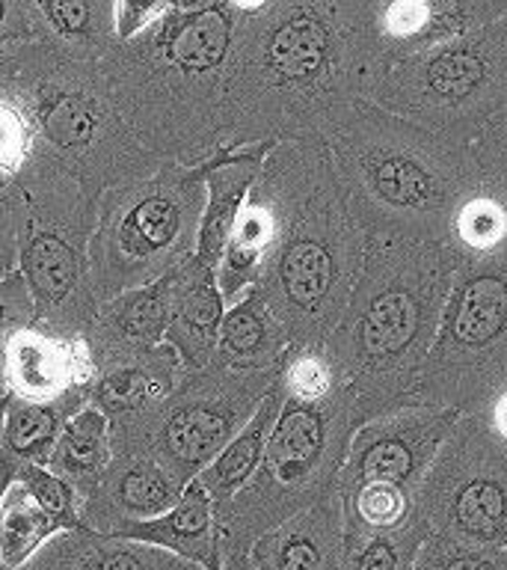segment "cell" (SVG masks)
Here are the masks:
<instances>
[{"mask_svg":"<svg viewBox=\"0 0 507 570\" xmlns=\"http://www.w3.org/2000/svg\"><path fill=\"white\" fill-rule=\"evenodd\" d=\"M371 66L362 0H274L240 21L220 149L327 140L365 101Z\"/></svg>","mask_w":507,"mask_h":570,"instance_id":"obj_1","label":"cell"},{"mask_svg":"<svg viewBox=\"0 0 507 570\" xmlns=\"http://www.w3.org/2000/svg\"><path fill=\"white\" fill-rule=\"evenodd\" d=\"M463 258L445 240L365 235L347 309L324 342L354 395V425L416 404L421 368Z\"/></svg>","mask_w":507,"mask_h":570,"instance_id":"obj_2","label":"cell"},{"mask_svg":"<svg viewBox=\"0 0 507 570\" xmlns=\"http://www.w3.org/2000/svg\"><path fill=\"white\" fill-rule=\"evenodd\" d=\"M258 185L274 203V247L256 279L291 345H324L345 315L365 232L350 214L324 140L276 142Z\"/></svg>","mask_w":507,"mask_h":570,"instance_id":"obj_3","label":"cell"},{"mask_svg":"<svg viewBox=\"0 0 507 570\" xmlns=\"http://www.w3.org/2000/svg\"><path fill=\"white\" fill-rule=\"evenodd\" d=\"M324 142L365 235L448 240L454 212L480 185L471 142L418 128L371 101L356 105Z\"/></svg>","mask_w":507,"mask_h":570,"instance_id":"obj_4","label":"cell"},{"mask_svg":"<svg viewBox=\"0 0 507 570\" xmlns=\"http://www.w3.org/2000/svg\"><path fill=\"white\" fill-rule=\"evenodd\" d=\"M354 431L347 386L318 401L285 399L258 470L217 508L222 561L249 556L261 534L336 493Z\"/></svg>","mask_w":507,"mask_h":570,"instance_id":"obj_5","label":"cell"},{"mask_svg":"<svg viewBox=\"0 0 507 570\" xmlns=\"http://www.w3.org/2000/svg\"><path fill=\"white\" fill-rule=\"evenodd\" d=\"M202 164L167 160L149 176L107 187L89 238V285L98 306L149 285L196 253L205 212Z\"/></svg>","mask_w":507,"mask_h":570,"instance_id":"obj_6","label":"cell"},{"mask_svg":"<svg viewBox=\"0 0 507 570\" xmlns=\"http://www.w3.org/2000/svg\"><path fill=\"white\" fill-rule=\"evenodd\" d=\"M21 71H9L36 125L44 158L74 176L92 196L131 178L149 176L167 160L142 149L119 116L107 78L87 75L78 62L24 57Z\"/></svg>","mask_w":507,"mask_h":570,"instance_id":"obj_7","label":"cell"},{"mask_svg":"<svg viewBox=\"0 0 507 570\" xmlns=\"http://www.w3.org/2000/svg\"><path fill=\"white\" fill-rule=\"evenodd\" d=\"M365 101L471 142L507 107V16L430 51L374 62Z\"/></svg>","mask_w":507,"mask_h":570,"instance_id":"obj_8","label":"cell"},{"mask_svg":"<svg viewBox=\"0 0 507 570\" xmlns=\"http://www.w3.org/2000/svg\"><path fill=\"white\" fill-rule=\"evenodd\" d=\"M16 181L27 205L18 271L33 297V324L60 336H87L98 312L89 285L98 196L44 158L30 160Z\"/></svg>","mask_w":507,"mask_h":570,"instance_id":"obj_9","label":"cell"},{"mask_svg":"<svg viewBox=\"0 0 507 570\" xmlns=\"http://www.w3.org/2000/svg\"><path fill=\"white\" fill-rule=\"evenodd\" d=\"M507 390V244L463 262L421 368L416 404L478 413Z\"/></svg>","mask_w":507,"mask_h":570,"instance_id":"obj_10","label":"cell"},{"mask_svg":"<svg viewBox=\"0 0 507 570\" xmlns=\"http://www.w3.org/2000/svg\"><path fill=\"white\" fill-rule=\"evenodd\" d=\"M430 534L507 550V445L480 413H463L416 493Z\"/></svg>","mask_w":507,"mask_h":570,"instance_id":"obj_11","label":"cell"},{"mask_svg":"<svg viewBox=\"0 0 507 570\" xmlns=\"http://www.w3.org/2000/svg\"><path fill=\"white\" fill-rule=\"evenodd\" d=\"M276 381L279 368L235 372L211 363L185 372L155 422L151 458L187 488L247 425Z\"/></svg>","mask_w":507,"mask_h":570,"instance_id":"obj_12","label":"cell"},{"mask_svg":"<svg viewBox=\"0 0 507 570\" xmlns=\"http://www.w3.org/2000/svg\"><path fill=\"white\" fill-rule=\"evenodd\" d=\"M463 413L454 407L409 404L365 422L350 436L336 493L382 484L416 497L430 463Z\"/></svg>","mask_w":507,"mask_h":570,"instance_id":"obj_13","label":"cell"},{"mask_svg":"<svg viewBox=\"0 0 507 570\" xmlns=\"http://www.w3.org/2000/svg\"><path fill=\"white\" fill-rule=\"evenodd\" d=\"M92 360L89 404L105 413L113 452H149L160 410L185 374L178 354L163 342L133 351H92Z\"/></svg>","mask_w":507,"mask_h":570,"instance_id":"obj_14","label":"cell"},{"mask_svg":"<svg viewBox=\"0 0 507 570\" xmlns=\"http://www.w3.org/2000/svg\"><path fill=\"white\" fill-rule=\"evenodd\" d=\"M505 16L507 0H362V33L374 62L400 60Z\"/></svg>","mask_w":507,"mask_h":570,"instance_id":"obj_15","label":"cell"},{"mask_svg":"<svg viewBox=\"0 0 507 570\" xmlns=\"http://www.w3.org/2000/svg\"><path fill=\"white\" fill-rule=\"evenodd\" d=\"M3 390L21 401H57L69 392H89L96 360L87 336H60L51 330H18L0 351Z\"/></svg>","mask_w":507,"mask_h":570,"instance_id":"obj_16","label":"cell"},{"mask_svg":"<svg viewBox=\"0 0 507 570\" xmlns=\"http://www.w3.org/2000/svg\"><path fill=\"white\" fill-rule=\"evenodd\" d=\"M181 493L185 488L151 452H113L110 466L80 505V520L89 532L110 534L128 523L167 514Z\"/></svg>","mask_w":507,"mask_h":570,"instance_id":"obj_17","label":"cell"},{"mask_svg":"<svg viewBox=\"0 0 507 570\" xmlns=\"http://www.w3.org/2000/svg\"><path fill=\"white\" fill-rule=\"evenodd\" d=\"M345 511L338 493L265 532L249 547L256 570H341Z\"/></svg>","mask_w":507,"mask_h":570,"instance_id":"obj_18","label":"cell"},{"mask_svg":"<svg viewBox=\"0 0 507 570\" xmlns=\"http://www.w3.org/2000/svg\"><path fill=\"white\" fill-rule=\"evenodd\" d=\"M226 301H222L217 271L190 256L176 267L172 301H169L167 342L178 354L185 372H199L213 363Z\"/></svg>","mask_w":507,"mask_h":570,"instance_id":"obj_19","label":"cell"},{"mask_svg":"<svg viewBox=\"0 0 507 570\" xmlns=\"http://www.w3.org/2000/svg\"><path fill=\"white\" fill-rule=\"evenodd\" d=\"M276 142H256V146H240V149H217L208 158L205 212L202 223H199L193 256L208 267H213V271H217L222 253H226L240 205L247 199L249 187L256 185L261 164H265Z\"/></svg>","mask_w":507,"mask_h":570,"instance_id":"obj_20","label":"cell"},{"mask_svg":"<svg viewBox=\"0 0 507 570\" xmlns=\"http://www.w3.org/2000/svg\"><path fill=\"white\" fill-rule=\"evenodd\" d=\"M110 538L122 541H137L167 550L178 559L190 561L199 570H220V525H217V511L208 497V490L199 481H190L167 514L128 523L122 529L110 532Z\"/></svg>","mask_w":507,"mask_h":570,"instance_id":"obj_21","label":"cell"},{"mask_svg":"<svg viewBox=\"0 0 507 570\" xmlns=\"http://www.w3.org/2000/svg\"><path fill=\"white\" fill-rule=\"evenodd\" d=\"M172 283H176V267L155 283L116 294L113 301L101 303L87 333L89 351H133V347L163 345Z\"/></svg>","mask_w":507,"mask_h":570,"instance_id":"obj_22","label":"cell"},{"mask_svg":"<svg viewBox=\"0 0 507 570\" xmlns=\"http://www.w3.org/2000/svg\"><path fill=\"white\" fill-rule=\"evenodd\" d=\"M288 347H291V338L285 327L276 321L274 312L267 309L261 294L249 288L247 294H240L238 301L226 306L213 363L222 368H235V372H270L282 365Z\"/></svg>","mask_w":507,"mask_h":570,"instance_id":"obj_23","label":"cell"},{"mask_svg":"<svg viewBox=\"0 0 507 570\" xmlns=\"http://www.w3.org/2000/svg\"><path fill=\"white\" fill-rule=\"evenodd\" d=\"M30 564L33 570H199L190 561L149 543L122 541L89 529L60 532L44 543Z\"/></svg>","mask_w":507,"mask_h":570,"instance_id":"obj_24","label":"cell"},{"mask_svg":"<svg viewBox=\"0 0 507 570\" xmlns=\"http://www.w3.org/2000/svg\"><path fill=\"white\" fill-rule=\"evenodd\" d=\"M274 203H270V196L256 178V185L249 187L247 199L240 205L226 253H222L220 265H217V285H220L226 306L256 285L258 274H261V267L267 262V253L274 247Z\"/></svg>","mask_w":507,"mask_h":570,"instance_id":"obj_25","label":"cell"},{"mask_svg":"<svg viewBox=\"0 0 507 570\" xmlns=\"http://www.w3.org/2000/svg\"><path fill=\"white\" fill-rule=\"evenodd\" d=\"M83 404H89V392L78 390L57 401H21L9 395L7 416H3V436H0V461L12 466L24 463H48L51 449L62 428Z\"/></svg>","mask_w":507,"mask_h":570,"instance_id":"obj_26","label":"cell"},{"mask_svg":"<svg viewBox=\"0 0 507 570\" xmlns=\"http://www.w3.org/2000/svg\"><path fill=\"white\" fill-rule=\"evenodd\" d=\"M282 386L276 381L274 390L267 392L265 401L258 404V410L252 413V419H249L247 425L235 434V440H231V443L226 445L199 475H196V481L208 490V497H211L213 502V511L226 505V502L252 479V472L258 470L261 454H265L267 436L274 431L276 416H279V410H282Z\"/></svg>","mask_w":507,"mask_h":570,"instance_id":"obj_27","label":"cell"},{"mask_svg":"<svg viewBox=\"0 0 507 570\" xmlns=\"http://www.w3.org/2000/svg\"><path fill=\"white\" fill-rule=\"evenodd\" d=\"M110 461H113V440H110L105 413L92 404H83L66 422L44 466L57 472L62 481H69L71 488L78 490L80 505H83V499L92 493Z\"/></svg>","mask_w":507,"mask_h":570,"instance_id":"obj_28","label":"cell"},{"mask_svg":"<svg viewBox=\"0 0 507 570\" xmlns=\"http://www.w3.org/2000/svg\"><path fill=\"white\" fill-rule=\"evenodd\" d=\"M62 525L27 493L24 484L12 481L0 497V564L24 568L39 556L44 543L57 538Z\"/></svg>","mask_w":507,"mask_h":570,"instance_id":"obj_29","label":"cell"},{"mask_svg":"<svg viewBox=\"0 0 507 570\" xmlns=\"http://www.w3.org/2000/svg\"><path fill=\"white\" fill-rule=\"evenodd\" d=\"M448 247L463 258H484L496 253L507 244V203L493 190L489 185L480 181L460 208L454 212L451 232H448Z\"/></svg>","mask_w":507,"mask_h":570,"instance_id":"obj_30","label":"cell"},{"mask_svg":"<svg viewBox=\"0 0 507 570\" xmlns=\"http://www.w3.org/2000/svg\"><path fill=\"white\" fill-rule=\"evenodd\" d=\"M427 534V525L416 517L412 523L395 532L345 538L341 570H407L416 561L418 547L425 543Z\"/></svg>","mask_w":507,"mask_h":570,"instance_id":"obj_31","label":"cell"},{"mask_svg":"<svg viewBox=\"0 0 507 570\" xmlns=\"http://www.w3.org/2000/svg\"><path fill=\"white\" fill-rule=\"evenodd\" d=\"M39 137L12 75H0V176H21L36 158Z\"/></svg>","mask_w":507,"mask_h":570,"instance_id":"obj_32","label":"cell"},{"mask_svg":"<svg viewBox=\"0 0 507 570\" xmlns=\"http://www.w3.org/2000/svg\"><path fill=\"white\" fill-rule=\"evenodd\" d=\"M36 3L48 30L71 48H89L98 45L105 33L113 36V3L105 0H36Z\"/></svg>","mask_w":507,"mask_h":570,"instance_id":"obj_33","label":"cell"},{"mask_svg":"<svg viewBox=\"0 0 507 570\" xmlns=\"http://www.w3.org/2000/svg\"><path fill=\"white\" fill-rule=\"evenodd\" d=\"M412 570H507V550L427 534L418 547Z\"/></svg>","mask_w":507,"mask_h":570,"instance_id":"obj_34","label":"cell"},{"mask_svg":"<svg viewBox=\"0 0 507 570\" xmlns=\"http://www.w3.org/2000/svg\"><path fill=\"white\" fill-rule=\"evenodd\" d=\"M18 484H24L27 493L62 525V532H80L87 529L80 520V497L69 481H62L42 463H24L16 472Z\"/></svg>","mask_w":507,"mask_h":570,"instance_id":"obj_35","label":"cell"},{"mask_svg":"<svg viewBox=\"0 0 507 570\" xmlns=\"http://www.w3.org/2000/svg\"><path fill=\"white\" fill-rule=\"evenodd\" d=\"M471 155L480 169V181L507 203V107L471 140Z\"/></svg>","mask_w":507,"mask_h":570,"instance_id":"obj_36","label":"cell"},{"mask_svg":"<svg viewBox=\"0 0 507 570\" xmlns=\"http://www.w3.org/2000/svg\"><path fill=\"white\" fill-rule=\"evenodd\" d=\"M24 190L16 178L0 185V274L18 271L21 235H24Z\"/></svg>","mask_w":507,"mask_h":570,"instance_id":"obj_37","label":"cell"},{"mask_svg":"<svg viewBox=\"0 0 507 570\" xmlns=\"http://www.w3.org/2000/svg\"><path fill=\"white\" fill-rule=\"evenodd\" d=\"M33 324V297L27 292L21 271L0 274V351L18 330Z\"/></svg>","mask_w":507,"mask_h":570,"instance_id":"obj_38","label":"cell"},{"mask_svg":"<svg viewBox=\"0 0 507 570\" xmlns=\"http://www.w3.org/2000/svg\"><path fill=\"white\" fill-rule=\"evenodd\" d=\"M172 0H113L116 42H131L172 12Z\"/></svg>","mask_w":507,"mask_h":570,"instance_id":"obj_39","label":"cell"},{"mask_svg":"<svg viewBox=\"0 0 507 570\" xmlns=\"http://www.w3.org/2000/svg\"><path fill=\"white\" fill-rule=\"evenodd\" d=\"M478 413L480 419H484V425L507 445V390L498 392L496 399H489Z\"/></svg>","mask_w":507,"mask_h":570,"instance_id":"obj_40","label":"cell"},{"mask_svg":"<svg viewBox=\"0 0 507 570\" xmlns=\"http://www.w3.org/2000/svg\"><path fill=\"white\" fill-rule=\"evenodd\" d=\"M27 33H30V30L18 24L16 18H12V3H9V0H0V45L12 42V39H21V36Z\"/></svg>","mask_w":507,"mask_h":570,"instance_id":"obj_41","label":"cell"},{"mask_svg":"<svg viewBox=\"0 0 507 570\" xmlns=\"http://www.w3.org/2000/svg\"><path fill=\"white\" fill-rule=\"evenodd\" d=\"M226 3H229L231 12H235L240 21H249V18L261 16V12H265V9L270 7L274 0H226Z\"/></svg>","mask_w":507,"mask_h":570,"instance_id":"obj_42","label":"cell"},{"mask_svg":"<svg viewBox=\"0 0 507 570\" xmlns=\"http://www.w3.org/2000/svg\"><path fill=\"white\" fill-rule=\"evenodd\" d=\"M16 466H12V463H7V461H0V497H3V490L9 488V484H12V481H16Z\"/></svg>","mask_w":507,"mask_h":570,"instance_id":"obj_43","label":"cell"},{"mask_svg":"<svg viewBox=\"0 0 507 570\" xmlns=\"http://www.w3.org/2000/svg\"><path fill=\"white\" fill-rule=\"evenodd\" d=\"M220 570H256V568H252V561H249V556H240V559H226V561H222Z\"/></svg>","mask_w":507,"mask_h":570,"instance_id":"obj_44","label":"cell"},{"mask_svg":"<svg viewBox=\"0 0 507 570\" xmlns=\"http://www.w3.org/2000/svg\"><path fill=\"white\" fill-rule=\"evenodd\" d=\"M7 404H9V392H0V436H3V416H7Z\"/></svg>","mask_w":507,"mask_h":570,"instance_id":"obj_45","label":"cell"},{"mask_svg":"<svg viewBox=\"0 0 507 570\" xmlns=\"http://www.w3.org/2000/svg\"><path fill=\"white\" fill-rule=\"evenodd\" d=\"M0 570H33V564H24V568H3V564H0Z\"/></svg>","mask_w":507,"mask_h":570,"instance_id":"obj_46","label":"cell"},{"mask_svg":"<svg viewBox=\"0 0 507 570\" xmlns=\"http://www.w3.org/2000/svg\"><path fill=\"white\" fill-rule=\"evenodd\" d=\"M0 392H3V363H0Z\"/></svg>","mask_w":507,"mask_h":570,"instance_id":"obj_47","label":"cell"},{"mask_svg":"<svg viewBox=\"0 0 507 570\" xmlns=\"http://www.w3.org/2000/svg\"><path fill=\"white\" fill-rule=\"evenodd\" d=\"M3 181H9V178H3V176H0V185H3Z\"/></svg>","mask_w":507,"mask_h":570,"instance_id":"obj_48","label":"cell"},{"mask_svg":"<svg viewBox=\"0 0 507 570\" xmlns=\"http://www.w3.org/2000/svg\"><path fill=\"white\" fill-rule=\"evenodd\" d=\"M407 570H412V564H409V568H407Z\"/></svg>","mask_w":507,"mask_h":570,"instance_id":"obj_49","label":"cell"}]
</instances>
